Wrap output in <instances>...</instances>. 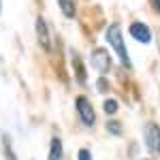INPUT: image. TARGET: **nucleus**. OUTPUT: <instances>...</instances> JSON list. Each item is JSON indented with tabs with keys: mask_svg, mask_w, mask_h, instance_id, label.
<instances>
[{
	"mask_svg": "<svg viewBox=\"0 0 160 160\" xmlns=\"http://www.w3.org/2000/svg\"><path fill=\"white\" fill-rule=\"evenodd\" d=\"M107 41L111 43V47L115 49L120 62H122L126 68H130V58H128V51H126V45H124V38H122V30H120L118 24L109 26V30H107Z\"/></svg>",
	"mask_w": 160,
	"mask_h": 160,
	"instance_id": "obj_1",
	"label": "nucleus"
},
{
	"mask_svg": "<svg viewBox=\"0 0 160 160\" xmlns=\"http://www.w3.org/2000/svg\"><path fill=\"white\" fill-rule=\"evenodd\" d=\"M145 145L152 154H160V128L158 124H148L145 126Z\"/></svg>",
	"mask_w": 160,
	"mask_h": 160,
	"instance_id": "obj_2",
	"label": "nucleus"
},
{
	"mask_svg": "<svg viewBox=\"0 0 160 160\" xmlns=\"http://www.w3.org/2000/svg\"><path fill=\"white\" fill-rule=\"evenodd\" d=\"M75 105H77V111H79V118L83 120L86 126H92V124L96 122V113H94V109H92V105H90V100H88V98L79 96Z\"/></svg>",
	"mask_w": 160,
	"mask_h": 160,
	"instance_id": "obj_3",
	"label": "nucleus"
},
{
	"mask_svg": "<svg viewBox=\"0 0 160 160\" xmlns=\"http://www.w3.org/2000/svg\"><path fill=\"white\" fill-rule=\"evenodd\" d=\"M37 38L38 45L43 49H51V34H49V26L43 17H37Z\"/></svg>",
	"mask_w": 160,
	"mask_h": 160,
	"instance_id": "obj_4",
	"label": "nucleus"
},
{
	"mask_svg": "<svg viewBox=\"0 0 160 160\" xmlns=\"http://www.w3.org/2000/svg\"><path fill=\"white\" fill-rule=\"evenodd\" d=\"M130 34H132L135 41L143 43V45H148L149 41H152V30H149L143 22H132V24H130Z\"/></svg>",
	"mask_w": 160,
	"mask_h": 160,
	"instance_id": "obj_5",
	"label": "nucleus"
},
{
	"mask_svg": "<svg viewBox=\"0 0 160 160\" xmlns=\"http://www.w3.org/2000/svg\"><path fill=\"white\" fill-rule=\"evenodd\" d=\"M92 64L94 68H98L100 73H107L111 68V60H109V53L105 49H94L92 51Z\"/></svg>",
	"mask_w": 160,
	"mask_h": 160,
	"instance_id": "obj_6",
	"label": "nucleus"
},
{
	"mask_svg": "<svg viewBox=\"0 0 160 160\" xmlns=\"http://www.w3.org/2000/svg\"><path fill=\"white\" fill-rule=\"evenodd\" d=\"M49 160H62V141L58 139V137H53V139H51Z\"/></svg>",
	"mask_w": 160,
	"mask_h": 160,
	"instance_id": "obj_7",
	"label": "nucleus"
},
{
	"mask_svg": "<svg viewBox=\"0 0 160 160\" xmlns=\"http://www.w3.org/2000/svg\"><path fill=\"white\" fill-rule=\"evenodd\" d=\"M60 2V9L66 17H75V0H58Z\"/></svg>",
	"mask_w": 160,
	"mask_h": 160,
	"instance_id": "obj_8",
	"label": "nucleus"
},
{
	"mask_svg": "<svg viewBox=\"0 0 160 160\" xmlns=\"http://www.w3.org/2000/svg\"><path fill=\"white\" fill-rule=\"evenodd\" d=\"M102 109H105V113L107 115H113V113H118V102L115 100H105V105H102Z\"/></svg>",
	"mask_w": 160,
	"mask_h": 160,
	"instance_id": "obj_9",
	"label": "nucleus"
},
{
	"mask_svg": "<svg viewBox=\"0 0 160 160\" xmlns=\"http://www.w3.org/2000/svg\"><path fill=\"white\" fill-rule=\"evenodd\" d=\"M73 64L75 68H77V77H79V81H86V68H81V64H79V58L73 56Z\"/></svg>",
	"mask_w": 160,
	"mask_h": 160,
	"instance_id": "obj_10",
	"label": "nucleus"
},
{
	"mask_svg": "<svg viewBox=\"0 0 160 160\" xmlns=\"http://www.w3.org/2000/svg\"><path fill=\"white\" fill-rule=\"evenodd\" d=\"M109 132L111 135H120V132H122V126L115 124V122H109Z\"/></svg>",
	"mask_w": 160,
	"mask_h": 160,
	"instance_id": "obj_11",
	"label": "nucleus"
},
{
	"mask_svg": "<svg viewBox=\"0 0 160 160\" xmlns=\"http://www.w3.org/2000/svg\"><path fill=\"white\" fill-rule=\"evenodd\" d=\"M79 160H92L90 152H88V149H81V152H79Z\"/></svg>",
	"mask_w": 160,
	"mask_h": 160,
	"instance_id": "obj_12",
	"label": "nucleus"
},
{
	"mask_svg": "<svg viewBox=\"0 0 160 160\" xmlns=\"http://www.w3.org/2000/svg\"><path fill=\"white\" fill-rule=\"evenodd\" d=\"M98 90H107V83H105L102 79H100V81H98Z\"/></svg>",
	"mask_w": 160,
	"mask_h": 160,
	"instance_id": "obj_13",
	"label": "nucleus"
},
{
	"mask_svg": "<svg viewBox=\"0 0 160 160\" xmlns=\"http://www.w3.org/2000/svg\"><path fill=\"white\" fill-rule=\"evenodd\" d=\"M156 2V9H158V13H160V0H154Z\"/></svg>",
	"mask_w": 160,
	"mask_h": 160,
	"instance_id": "obj_14",
	"label": "nucleus"
},
{
	"mask_svg": "<svg viewBox=\"0 0 160 160\" xmlns=\"http://www.w3.org/2000/svg\"><path fill=\"white\" fill-rule=\"evenodd\" d=\"M0 13H2V0H0Z\"/></svg>",
	"mask_w": 160,
	"mask_h": 160,
	"instance_id": "obj_15",
	"label": "nucleus"
}]
</instances>
